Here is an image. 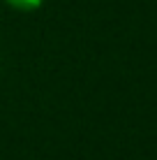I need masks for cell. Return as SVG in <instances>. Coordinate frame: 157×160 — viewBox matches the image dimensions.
Here are the masks:
<instances>
[{
  "label": "cell",
  "mask_w": 157,
  "mask_h": 160,
  "mask_svg": "<svg viewBox=\"0 0 157 160\" xmlns=\"http://www.w3.org/2000/svg\"><path fill=\"white\" fill-rule=\"evenodd\" d=\"M12 9H19V12H35L44 5V0H5Z\"/></svg>",
  "instance_id": "cell-1"
}]
</instances>
